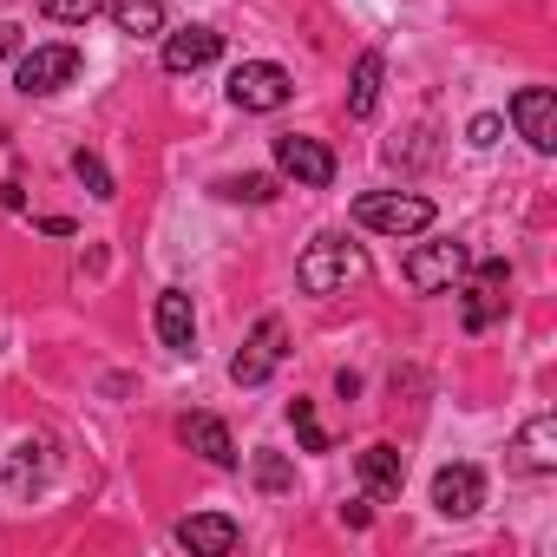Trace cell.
Masks as SVG:
<instances>
[{
  "label": "cell",
  "instance_id": "cell-1",
  "mask_svg": "<svg viewBox=\"0 0 557 557\" xmlns=\"http://www.w3.org/2000/svg\"><path fill=\"white\" fill-rule=\"evenodd\" d=\"M361 275H368V256H361L355 243H342V236H315V243L302 249V262H296V283H302L309 296H335V289L361 283Z\"/></svg>",
  "mask_w": 557,
  "mask_h": 557
},
{
  "label": "cell",
  "instance_id": "cell-2",
  "mask_svg": "<svg viewBox=\"0 0 557 557\" xmlns=\"http://www.w3.org/2000/svg\"><path fill=\"white\" fill-rule=\"evenodd\" d=\"M355 223L361 230H381V236H420L433 223V203L426 197H400V190H368L355 203Z\"/></svg>",
  "mask_w": 557,
  "mask_h": 557
},
{
  "label": "cell",
  "instance_id": "cell-3",
  "mask_svg": "<svg viewBox=\"0 0 557 557\" xmlns=\"http://www.w3.org/2000/svg\"><path fill=\"white\" fill-rule=\"evenodd\" d=\"M289 99H296V79L269 60H249V66L230 73V106L236 112H283Z\"/></svg>",
  "mask_w": 557,
  "mask_h": 557
},
{
  "label": "cell",
  "instance_id": "cell-4",
  "mask_svg": "<svg viewBox=\"0 0 557 557\" xmlns=\"http://www.w3.org/2000/svg\"><path fill=\"white\" fill-rule=\"evenodd\" d=\"M466 275V243H453V236H440V243H420L413 256H407V289L413 296H440V289H453Z\"/></svg>",
  "mask_w": 557,
  "mask_h": 557
},
{
  "label": "cell",
  "instance_id": "cell-5",
  "mask_svg": "<svg viewBox=\"0 0 557 557\" xmlns=\"http://www.w3.org/2000/svg\"><path fill=\"white\" fill-rule=\"evenodd\" d=\"M283 355H289V335H283V322H275V315H262V322L249 329L243 355L230 361V381H236V387H262L275 368H283Z\"/></svg>",
  "mask_w": 557,
  "mask_h": 557
},
{
  "label": "cell",
  "instance_id": "cell-6",
  "mask_svg": "<svg viewBox=\"0 0 557 557\" xmlns=\"http://www.w3.org/2000/svg\"><path fill=\"white\" fill-rule=\"evenodd\" d=\"M275 164H283V177H296L302 190H329L335 184V151L309 132H283L275 138Z\"/></svg>",
  "mask_w": 557,
  "mask_h": 557
},
{
  "label": "cell",
  "instance_id": "cell-7",
  "mask_svg": "<svg viewBox=\"0 0 557 557\" xmlns=\"http://www.w3.org/2000/svg\"><path fill=\"white\" fill-rule=\"evenodd\" d=\"M505 289H511V262H498V256L479 262V275L466 283V329H472V335L505 315Z\"/></svg>",
  "mask_w": 557,
  "mask_h": 557
},
{
  "label": "cell",
  "instance_id": "cell-8",
  "mask_svg": "<svg viewBox=\"0 0 557 557\" xmlns=\"http://www.w3.org/2000/svg\"><path fill=\"white\" fill-rule=\"evenodd\" d=\"M79 79V47H34L27 60H21V73H14V86L34 99V92H60V86H73Z\"/></svg>",
  "mask_w": 557,
  "mask_h": 557
},
{
  "label": "cell",
  "instance_id": "cell-9",
  "mask_svg": "<svg viewBox=\"0 0 557 557\" xmlns=\"http://www.w3.org/2000/svg\"><path fill=\"white\" fill-rule=\"evenodd\" d=\"M511 125H518V138L531 151H557V99H550V86H524L511 99Z\"/></svg>",
  "mask_w": 557,
  "mask_h": 557
},
{
  "label": "cell",
  "instance_id": "cell-10",
  "mask_svg": "<svg viewBox=\"0 0 557 557\" xmlns=\"http://www.w3.org/2000/svg\"><path fill=\"white\" fill-rule=\"evenodd\" d=\"M433 505H440L446 518H472V511L485 505L479 466H440V472H433Z\"/></svg>",
  "mask_w": 557,
  "mask_h": 557
},
{
  "label": "cell",
  "instance_id": "cell-11",
  "mask_svg": "<svg viewBox=\"0 0 557 557\" xmlns=\"http://www.w3.org/2000/svg\"><path fill=\"white\" fill-rule=\"evenodd\" d=\"M177 440H184L197 459H210V466H236V440H230V426H223L216 413H184V420H177Z\"/></svg>",
  "mask_w": 557,
  "mask_h": 557
},
{
  "label": "cell",
  "instance_id": "cell-12",
  "mask_svg": "<svg viewBox=\"0 0 557 557\" xmlns=\"http://www.w3.org/2000/svg\"><path fill=\"white\" fill-rule=\"evenodd\" d=\"M177 544H190V550H203V557H230V550L243 544V531H236V518H223V511H197V518L177 524Z\"/></svg>",
  "mask_w": 557,
  "mask_h": 557
},
{
  "label": "cell",
  "instance_id": "cell-13",
  "mask_svg": "<svg viewBox=\"0 0 557 557\" xmlns=\"http://www.w3.org/2000/svg\"><path fill=\"white\" fill-rule=\"evenodd\" d=\"M216 53H223V34H210V27H184V34L164 40V73H197V66H210Z\"/></svg>",
  "mask_w": 557,
  "mask_h": 557
},
{
  "label": "cell",
  "instance_id": "cell-14",
  "mask_svg": "<svg viewBox=\"0 0 557 557\" xmlns=\"http://www.w3.org/2000/svg\"><path fill=\"white\" fill-rule=\"evenodd\" d=\"M361 485H368L374 498H400V485H407V459H400V446L374 440V446L361 453Z\"/></svg>",
  "mask_w": 557,
  "mask_h": 557
},
{
  "label": "cell",
  "instance_id": "cell-15",
  "mask_svg": "<svg viewBox=\"0 0 557 557\" xmlns=\"http://www.w3.org/2000/svg\"><path fill=\"white\" fill-rule=\"evenodd\" d=\"M158 335H164V348H171V355H190L197 309H190V296H184V289H164V296H158Z\"/></svg>",
  "mask_w": 557,
  "mask_h": 557
},
{
  "label": "cell",
  "instance_id": "cell-16",
  "mask_svg": "<svg viewBox=\"0 0 557 557\" xmlns=\"http://www.w3.org/2000/svg\"><path fill=\"white\" fill-rule=\"evenodd\" d=\"M518 466L524 472H557V420L550 413H531L524 433H518Z\"/></svg>",
  "mask_w": 557,
  "mask_h": 557
},
{
  "label": "cell",
  "instance_id": "cell-17",
  "mask_svg": "<svg viewBox=\"0 0 557 557\" xmlns=\"http://www.w3.org/2000/svg\"><path fill=\"white\" fill-rule=\"evenodd\" d=\"M381 73H387L381 53H361V60H355V86H348V112H355V119L374 112V99H381Z\"/></svg>",
  "mask_w": 557,
  "mask_h": 557
},
{
  "label": "cell",
  "instance_id": "cell-18",
  "mask_svg": "<svg viewBox=\"0 0 557 557\" xmlns=\"http://www.w3.org/2000/svg\"><path fill=\"white\" fill-rule=\"evenodd\" d=\"M112 27L119 34H158L164 27V0H112Z\"/></svg>",
  "mask_w": 557,
  "mask_h": 557
},
{
  "label": "cell",
  "instance_id": "cell-19",
  "mask_svg": "<svg viewBox=\"0 0 557 557\" xmlns=\"http://www.w3.org/2000/svg\"><path fill=\"white\" fill-rule=\"evenodd\" d=\"M73 177H79V184H86L92 197H119V184H112V171H106V164H99L92 151H73Z\"/></svg>",
  "mask_w": 557,
  "mask_h": 557
},
{
  "label": "cell",
  "instance_id": "cell-20",
  "mask_svg": "<svg viewBox=\"0 0 557 557\" xmlns=\"http://www.w3.org/2000/svg\"><path fill=\"white\" fill-rule=\"evenodd\" d=\"M223 197H236V203H269V197H275V177H262V171H249V177H223Z\"/></svg>",
  "mask_w": 557,
  "mask_h": 557
},
{
  "label": "cell",
  "instance_id": "cell-21",
  "mask_svg": "<svg viewBox=\"0 0 557 557\" xmlns=\"http://www.w3.org/2000/svg\"><path fill=\"white\" fill-rule=\"evenodd\" d=\"M40 14L60 21V27H86V21L99 14V0H40Z\"/></svg>",
  "mask_w": 557,
  "mask_h": 557
},
{
  "label": "cell",
  "instance_id": "cell-22",
  "mask_svg": "<svg viewBox=\"0 0 557 557\" xmlns=\"http://www.w3.org/2000/svg\"><path fill=\"white\" fill-rule=\"evenodd\" d=\"M289 420H296V433H302V446H309V453H329V433H322V420H315V407H309V400H289Z\"/></svg>",
  "mask_w": 557,
  "mask_h": 557
},
{
  "label": "cell",
  "instance_id": "cell-23",
  "mask_svg": "<svg viewBox=\"0 0 557 557\" xmlns=\"http://www.w3.org/2000/svg\"><path fill=\"white\" fill-rule=\"evenodd\" d=\"M289 479H296V472H289L283 453H256V485H262V492H283Z\"/></svg>",
  "mask_w": 557,
  "mask_h": 557
},
{
  "label": "cell",
  "instance_id": "cell-24",
  "mask_svg": "<svg viewBox=\"0 0 557 557\" xmlns=\"http://www.w3.org/2000/svg\"><path fill=\"white\" fill-rule=\"evenodd\" d=\"M40 453H47V446H21V459L8 466V485H14V492H27V485L47 472V459H40Z\"/></svg>",
  "mask_w": 557,
  "mask_h": 557
},
{
  "label": "cell",
  "instance_id": "cell-25",
  "mask_svg": "<svg viewBox=\"0 0 557 557\" xmlns=\"http://www.w3.org/2000/svg\"><path fill=\"white\" fill-rule=\"evenodd\" d=\"M472 145H498V119H492V112L472 119Z\"/></svg>",
  "mask_w": 557,
  "mask_h": 557
},
{
  "label": "cell",
  "instance_id": "cell-26",
  "mask_svg": "<svg viewBox=\"0 0 557 557\" xmlns=\"http://www.w3.org/2000/svg\"><path fill=\"white\" fill-rule=\"evenodd\" d=\"M14 53H21V27L8 21V27H0V60H14Z\"/></svg>",
  "mask_w": 557,
  "mask_h": 557
}]
</instances>
